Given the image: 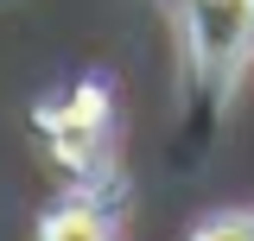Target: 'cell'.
Wrapping results in <instances>:
<instances>
[{
    "instance_id": "obj_1",
    "label": "cell",
    "mask_w": 254,
    "mask_h": 241,
    "mask_svg": "<svg viewBox=\"0 0 254 241\" xmlns=\"http://www.w3.org/2000/svg\"><path fill=\"white\" fill-rule=\"evenodd\" d=\"M45 241H108V235H102V222L89 210H64V216H51Z\"/></svg>"
},
{
    "instance_id": "obj_2",
    "label": "cell",
    "mask_w": 254,
    "mask_h": 241,
    "mask_svg": "<svg viewBox=\"0 0 254 241\" xmlns=\"http://www.w3.org/2000/svg\"><path fill=\"white\" fill-rule=\"evenodd\" d=\"M197 241H254V222H216V229H203Z\"/></svg>"
}]
</instances>
